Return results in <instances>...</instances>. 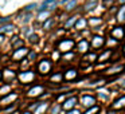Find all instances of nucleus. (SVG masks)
Here are the masks:
<instances>
[{"instance_id":"1","label":"nucleus","mask_w":125,"mask_h":114,"mask_svg":"<svg viewBox=\"0 0 125 114\" xmlns=\"http://www.w3.org/2000/svg\"><path fill=\"white\" fill-rule=\"evenodd\" d=\"M74 44L75 43H74L73 39H62V40L58 42V50L61 52H69L73 50Z\"/></svg>"},{"instance_id":"2","label":"nucleus","mask_w":125,"mask_h":114,"mask_svg":"<svg viewBox=\"0 0 125 114\" xmlns=\"http://www.w3.org/2000/svg\"><path fill=\"white\" fill-rule=\"evenodd\" d=\"M28 52H30V51H28L27 47H23V46H22V47L16 48L14 52H12V57H11V58H12L14 60H16V62H19V60H22L23 58L26 57V55H28Z\"/></svg>"},{"instance_id":"3","label":"nucleus","mask_w":125,"mask_h":114,"mask_svg":"<svg viewBox=\"0 0 125 114\" xmlns=\"http://www.w3.org/2000/svg\"><path fill=\"white\" fill-rule=\"evenodd\" d=\"M18 78H19V81L22 83H31L35 79V73H32V71H23V73H20L18 75Z\"/></svg>"},{"instance_id":"4","label":"nucleus","mask_w":125,"mask_h":114,"mask_svg":"<svg viewBox=\"0 0 125 114\" xmlns=\"http://www.w3.org/2000/svg\"><path fill=\"white\" fill-rule=\"evenodd\" d=\"M51 67H52L51 62H50L49 59H43L42 62H39V65H38V71L41 74H49L50 71H51Z\"/></svg>"},{"instance_id":"5","label":"nucleus","mask_w":125,"mask_h":114,"mask_svg":"<svg viewBox=\"0 0 125 114\" xmlns=\"http://www.w3.org/2000/svg\"><path fill=\"white\" fill-rule=\"evenodd\" d=\"M110 35L113 36L116 40H121V39L125 36V30L122 27H120V26L118 27H113L110 30Z\"/></svg>"},{"instance_id":"6","label":"nucleus","mask_w":125,"mask_h":114,"mask_svg":"<svg viewBox=\"0 0 125 114\" xmlns=\"http://www.w3.org/2000/svg\"><path fill=\"white\" fill-rule=\"evenodd\" d=\"M42 93H44V87L41 86V85H36V86L31 87L28 90L27 95L28 97H39V95H42Z\"/></svg>"},{"instance_id":"7","label":"nucleus","mask_w":125,"mask_h":114,"mask_svg":"<svg viewBox=\"0 0 125 114\" xmlns=\"http://www.w3.org/2000/svg\"><path fill=\"white\" fill-rule=\"evenodd\" d=\"M81 103L85 107H92V106L95 105V98L92 97V95H83L81 98Z\"/></svg>"},{"instance_id":"8","label":"nucleus","mask_w":125,"mask_h":114,"mask_svg":"<svg viewBox=\"0 0 125 114\" xmlns=\"http://www.w3.org/2000/svg\"><path fill=\"white\" fill-rule=\"evenodd\" d=\"M104 44H105V39H104V36H100V35L93 36V39H92V47L93 48H101Z\"/></svg>"},{"instance_id":"9","label":"nucleus","mask_w":125,"mask_h":114,"mask_svg":"<svg viewBox=\"0 0 125 114\" xmlns=\"http://www.w3.org/2000/svg\"><path fill=\"white\" fill-rule=\"evenodd\" d=\"M16 98H18V94H15V93H11V94L6 95L4 98H1V99H0V105H1V106H7V105H10L11 102H14Z\"/></svg>"},{"instance_id":"10","label":"nucleus","mask_w":125,"mask_h":114,"mask_svg":"<svg viewBox=\"0 0 125 114\" xmlns=\"http://www.w3.org/2000/svg\"><path fill=\"white\" fill-rule=\"evenodd\" d=\"M124 68H125L124 65H116V66H113V67L106 70V75H117V74H120Z\"/></svg>"},{"instance_id":"11","label":"nucleus","mask_w":125,"mask_h":114,"mask_svg":"<svg viewBox=\"0 0 125 114\" xmlns=\"http://www.w3.org/2000/svg\"><path fill=\"white\" fill-rule=\"evenodd\" d=\"M57 6V0H44L42 3L41 11H46V10H54Z\"/></svg>"},{"instance_id":"12","label":"nucleus","mask_w":125,"mask_h":114,"mask_svg":"<svg viewBox=\"0 0 125 114\" xmlns=\"http://www.w3.org/2000/svg\"><path fill=\"white\" fill-rule=\"evenodd\" d=\"M75 103H77V97H71V98H69V99H66L65 102H63L62 107L65 109V110H71V109L75 106Z\"/></svg>"},{"instance_id":"13","label":"nucleus","mask_w":125,"mask_h":114,"mask_svg":"<svg viewBox=\"0 0 125 114\" xmlns=\"http://www.w3.org/2000/svg\"><path fill=\"white\" fill-rule=\"evenodd\" d=\"M77 48H78V51L81 52V54L87 52V50H89V42L85 40V39H82L81 42H78V44H77Z\"/></svg>"},{"instance_id":"14","label":"nucleus","mask_w":125,"mask_h":114,"mask_svg":"<svg viewBox=\"0 0 125 114\" xmlns=\"http://www.w3.org/2000/svg\"><path fill=\"white\" fill-rule=\"evenodd\" d=\"M77 75H78V71H77L75 68H70V70H67L65 73L63 78H65L66 81H73V79L77 78Z\"/></svg>"},{"instance_id":"15","label":"nucleus","mask_w":125,"mask_h":114,"mask_svg":"<svg viewBox=\"0 0 125 114\" xmlns=\"http://www.w3.org/2000/svg\"><path fill=\"white\" fill-rule=\"evenodd\" d=\"M125 107V95H122L120 99H117L116 102H113V105H112V109H122Z\"/></svg>"},{"instance_id":"16","label":"nucleus","mask_w":125,"mask_h":114,"mask_svg":"<svg viewBox=\"0 0 125 114\" xmlns=\"http://www.w3.org/2000/svg\"><path fill=\"white\" fill-rule=\"evenodd\" d=\"M1 74H3V79H4V81H7V82H10L11 79L15 78V73L12 70H4Z\"/></svg>"},{"instance_id":"17","label":"nucleus","mask_w":125,"mask_h":114,"mask_svg":"<svg viewBox=\"0 0 125 114\" xmlns=\"http://www.w3.org/2000/svg\"><path fill=\"white\" fill-rule=\"evenodd\" d=\"M98 4V0H89L86 4H85V11H92V10H94L95 7H97Z\"/></svg>"},{"instance_id":"18","label":"nucleus","mask_w":125,"mask_h":114,"mask_svg":"<svg viewBox=\"0 0 125 114\" xmlns=\"http://www.w3.org/2000/svg\"><path fill=\"white\" fill-rule=\"evenodd\" d=\"M8 93H11V85H1L0 86V95H7Z\"/></svg>"},{"instance_id":"19","label":"nucleus","mask_w":125,"mask_h":114,"mask_svg":"<svg viewBox=\"0 0 125 114\" xmlns=\"http://www.w3.org/2000/svg\"><path fill=\"white\" fill-rule=\"evenodd\" d=\"M104 20L101 19V18H90L89 19V24L92 26V27H97V26L102 24Z\"/></svg>"},{"instance_id":"20","label":"nucleus","mask_w":125,"mask_h":114,"mask_svg":"<svg viewBox=\"0 0 125 114\" xmlns=\"http://www.w3.org/2000/svg\"><path fill=\"white\" fill-rule=\"evenodd\" d=\"M87 24V22L83 19V18H81V19H78L75 22V24H74V27L77 28V30H82V28H85V26Z\"/></svg>"},{"instance_id":"21","label":"nucleus","mask_w":125,"mask_h":114,"mask_svg":"<svg viewBox=\"0 0 125 114\" xmlns=\"http://www.w3.org/2000/svg\"><path fill=\"white\" fill-rule=\"evenodd\" d=\"M49 15H50V12L47 11H41L39 12V15H38V20L39 22H44V20H47L49 19Z\"/></svg>"},{"instance_id":"22","label":"nucleus","mask_w":125,"mask_h":114,"mask_svg":"<svg viewBox=\"0 0 125 114\" xmlns=\"http://www.w3.org/2000/svg\"><path fill=\"white\" fill-rule=\"evenodd\" d=\"M75 7H77V0H70V1H67V3H66L65 10L69 12V11H73Z\"/></svg>"},{"instance_id":"23","label":"nucleus","mask_w":125,"mask_h":114,"mask_svg":"<svg viewBox=\"0 0 125 114\" xmlns=\"http://www.w3.org/2000/svg\"><path fill=\"white\" fill-rule=\"evenodd\" d=\"M54 23H55V20L52 19V18H49V19L44 20V23H43V30H50Z\"/></svg>"},{"instance_id":"24","label":"nucleus","mask_w":125,"mask_h":114,"mask_svg":"<svg viewBox=\"0 0 125 114\" xmlns=\"http://www.w3.org/2000/svg\"><path fill=\"white\" fill-rule=\"evenodd\" d=\"M62 79H63V75L61 73H57V74H54V75L50 78V82H55V83H59V82H62Z\"/></svg>"},{"instance_id":"25","label":"nucleus","mask_w":125,"mask_h":114,"mask_svg":"<svg viewBox=\"0 0 125 114\" xmlns=\"http://www.w3.org/2000/svg\"><path fill=\"white\" fill-rule=\"evenodd\" d=\"M117 20L118 22H125V7H121L117 14Z\"/></svg>"},{"instance_id":"26","label":"nucleus","mask_w":125,"mask_h":114,"mask_svg":"<svg viewBox=\"0 0 125 114\" xmlns=\"http://www.w3.org/2000/svg\"><path fill=\"white\" fill-rule=\"evenodd\" d=\"M77 20H78V16H71L70 19H69L67 22L65 23V28H70L71 26H74V24H75V22H77Z\"/></svg>"},{"instance_id":"27","label":"nucleus","mask_w":125,"mask_h":114,"mask_svg":"<svg viewBox=\"0 0 125 114\" xmlns=\"http://www.w3.org/2000/svg\"><path fill=\"white\" fill-rule=\"evenodd\" d=\"M110 55H112V50H106V51L104 52L102 55H100V58H98V60H100V62H104V60H108Z\"/></svg>"},{"instance_id":"28","label":"nucleus","mask_w":125,"mask_h":114,"mask_svg":"<svg viewBox=\"0 0 125 114\" xmlns=\"http://www.w3.org/2000/svg\"><path fill=\"white\" fill-rule=\"evenodd\" d=\"M14 31V26L12 24H6L0 27V32H12Z\"/></svg>"},{"instance_id":"29","label":"nucleus","mask_w":125,"mask_h":114,"mask_svg":"<svg viewBox=\"0 0 125 114\" xmlns=\"http://www.w3.org/2000/svg\"><path fill=\"white\" fill-rule=\"evenodd\" d=\"M47 106H49V105H47V103H41V105L38 106V110H36V111H35V113H34V114H43L44 111H46Z\"/></svg>"},{"instance_id":"30","label":"nucleus","mask_w":125,"mask_h":114,"mask_svg":"<svg viewBox=\"0 0 125 114\" xmlns=\"http://www.w3.org/2000/svg\"><path fill=\"white\" fill-rule=\"evenodd\" d=\"M98 111H100V107H98V106H92V107L89 109V110H86L85 111V114H97Z\"/></svg>"},{"instance_id":"31","label":"nucleus","mask_w":125,"mask_h":114,"mask_svg":"<svg viewBox=\"0 0 125 114\" xmlns=\"http://www.w3.org/2000/svg\"><path fill=\"white\" fill-rule=\"evenodd\" d=\"M28 39H30L31 43H38L39 42V36L36 35V34H31V35L28 36Z\"/></svg>"},{"instance_id":"32","label":"nucleus","mask_w":125,"mask_h":114,"mask_svg":"<svg viewBox=\"0 0 125 114\" xmlns=\"http://www.w3.org/2000/svg\"><path fill=\"white\" fill-rule=\"evenodd\" d=\"M59 110H61V106L59 105H55V106H52L50 114H58V113H59Z\"/></svg>"},{"instance_id":"33","label":"nucleus","mask_w":125,"mask_h":114,"mask_svg":"<svg viewBox=\"0 0 125 114\" xmlns=\"http://www.w3.org/2000/svg\"><path fill=\"white\" fill-rule=\"evenodd\" d=\"M35 7H36V4L34 3V4H28L27 7H26L24 10H23V11L24 12H30V11H32V10H35Z\"/></svg>"},{"instance_id":"34","label":"nucleus","mask_w":125,"mask_h":114,"mask_svg":"<svg viewBox=\"0 0 125 114\" xmlns=\"http://www.w3.org/2000/svg\"><path fill=\"white\" fill-rule=\"evenodd\" d=\"M20 46H23V40H18L16 43H12V47H14L15 50H16V48H19Z\"/></svg>"},{"instance_id":"35","label":"nucleus","mask_w":125,"mask_h":114,"mask_svg":"<svg viewBox=\"0 0 125 114\" xmlns=\"http://www.w3.org/2000/svg\"><path fill=\"white\" fill-rule=\"evenodd\" d=\"M35 58H36V54H35L34 51H30V52H28V60H34Z\"/></svg>"},{"instance_id":"36","label":"nucleus","mask_w":125,"mask_h":114,"mask_svg":"<svg viewBox=\"0 0 125 114\" xmlns=\"http://www.w3.org/2000/svg\"><path fill=\"white\" fill-rule=\"evenodd\" d=\"M98 95H100L101 98H104V99H106V98H108V91H100Z\"/></svg>"},{"instance_id":"37","label":"nucleus","mask_w":125,"mask_h":114,"mask_svg":"<svg viewBox=\"0 0 125 114\" xmlns=\"http://www.w3.org/2000/svg\"><path fill=\"white\" fill-rule=\"evenodd\" d=\"M10 22V18H3V19H0V24H6V23Z\"/></svg>"},{"instance_id":"38","label":"nucleus","mask_w":125,"mask_h":114,"mask_svg":"<svg viewBox=\"0 0 125 114\" xmlns=\"http://www.w3.org/2000/svg\"><path fill=\"white\" fill-rule=\"evenodd\" d=\"M67 114H79V111L78 110H70Z\"/></svg>"},{"instance_id":"39","label":"nucleus","mask_w":125,"mask_h":114,"mask_svg":"<svg viewBox=\"0 0 125 114\" xmlns=\"http://www.w3.org/2000/svg\"><path fill=\"white\" fill-rule=\"evenodd\" d=\"M3 40H4V35H0V43H3Z\"/></svg>"},{"instance_id":"40","label":"nucleus","mask_w":125,"mask_h":114,"mask_svg":"<svg viewBox=\"0 0 125 114\" xmlns=\"http://www.w3.org/2000/svg\"><path fill=\"white\" fill-rule=\"evenodd\" d=\"M121 86H122V87H124V89H125V79H124V81H122V83H121Z\"/></svg>"},{"instance_id":"41","label":"nucleus","mask_w":125,"mask_h":114,"mask_svg":"<svg viewBox=\"0 0 125 114\" xmlns=\"http://www.w3.org/2000/svg\"><path fill=\"white\" fill-rule=\"evenodd\" d=\"M3 79V74H1V71H0V81Z\"/></svg>"},{"instance_id":"42","label":"nucleus","mask_w":125,"mask_h":114,"mask_svg":"<svg viewBox=\"0 0 125 114\" xmlns=\"http://www.w3.org/2000/svg\"><path fill=\"white\" fill-rule=\"evenodd\" d=\"M122 52H124V55H125V44H124V47H122Z\"/></svg>"},{"instance_id":"43","label":"nucleus","mask_w":125,"mask_h":114,"mask_svg":"<svg viewBox=\"0 0 125 114\" xmlns=\"http://www.w3.org/2000/svg\"><path fill=\"white\" fill-rule=\"evenodd\" d=\"M118 1H120L121 4H124V3H125V0H118Z\"/></svg>"},{"instance_id":"44","label":"nucleus","mask_w":125,"mask_h":114,"mask_svg":"<svg viewBox=\"0 0 125 114\" xmlns=\"http://www.w3.org/2000/svg\"><path fill=\"white\" fill-rule=\"evenodd\" d=\"M59 1H61V3H65V1H66V0H59Z\"/></svg>"},{"instance_id":"45","label":"nucleus","mask_w":125,"mask_h":114,"mask_svg":"<svg viewBox=\"0 0 125 114\" xmlns=\"http://www.w3.org/2000/svg\"><path fill=\"white\" fill-rule=\"evenodd\" d=\"M24 114H31V113H30V111H27V113H24Z\"/></svg>"}]
</instances>
